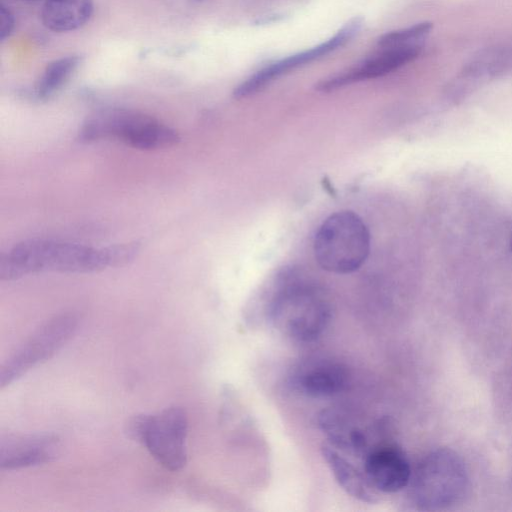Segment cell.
Here are the masks:
<instances>
[{
  "mask_svg": "<svg viewBox=\"0 0 512 512\" xmlns=\"http://www.w3.org/2000/svg\"><path fill=\"white\" fill-rule=\"evenodd\" d=\"M331 312L329 299L319 285L296 269H286L250 321L272 326L292 340L310 342L326 329Z\"/></svg>",
  "mask_w": 512,
  "mask_h": 512,
  "instance_id": "1",
  "label": "cell"
},
{
  "mask_svg": "<svg viewBox=\"0 0 512 512\" xmlns=\"http://www.w3.org/2000/svg\"><path fill=\"white\" fill-rule=\"evenodd\" d=\"M139 252L135 243L93 248L47 239H29L0 257V278L12 280L39 271L91 272L121 266Z\"/></svg>",
  "mask_w": 512,
  "mask_h": 512,
  "instance_id": "2",
  "label": "cell"
},
{
  "mask_svg": "<svg viewBox=\"0 0 512 512\" xmlns=\"http://www.w3.org/2000/svg\"><path fill=\"white\" fill-rule=\"evenodd\" d=\"M430 22H420L381 35L375 49L348 69L331 75L316 85L330 92L347 85L385 76L415 60L422 52L431 32Z\"/></svg>",
  "mask_w": 512,
  "mask_h": 512,
  "instance_id": "3",
  "label": "cell"
},
{
  "mask_svg": "<svg viewBox=\"0 0 512 512\" xmlns=\"http://www.w3.org/2000/svg\"><path fill=\"white\" fill-rule=\"evenodd\" d=\"M410 498L418 510L439 511L465 496L469 475L462 458L453 450L439 448L427 453L412 470Z\"/></svg>",
  "mask_w": 512,
  "mask_h": 512,
  "instance_id": "4",
  "label": "cell"
},
{
  "mask_svg": "<svg viewBox=\"0 0 512 512\" xmlns=\"http://www.w3.org/2000/svg\"><path fill=\"white\" fill-rule=\"evenodd\" d=\"M370 233L362 218L353 211H338L318 228L313 250L318 265L335 274L357 271L370 253Z\"/></svg>",
  "mask_w": 512,
  "mask_h": 512,
  "instance_id": "5",
  "label": "cell"
},
{
  "mask_svg": "<svg viewBox=\"0 0 512 512\" xmlns=\"http://www.w3.org/2000/svg\"><path fill=\"white\" fill-rule=\"evenodd\" d=\"M188 421L180 407H169L156 414H141L127 425L129 436L146 446L159 464L171 471L180 470L187 461Z\"/></svg>",
  "mask_w": 512,
  "mask_h": 512,
  "instance_id": "6",
  "label": "cell"
},
{
  "mask_svg": "<svg viewBox=\"0 0 512 512\" xmlns=\"http://www.w3.org/2000/svg\"><path fill=\"white\" fill-rule=\"evenodd\" d=\"M118 138L142 150L164 148L170 138L169 129L153 117L127 109H105L95 113L82 126L79 139L92 142Z\"/></svg>",
  "mask_w": 512,
  "mask_h": 512,
  "instance_id": "7",
  "label": "cell"
},
{
  "mask_svg": "<svg viewBox=\"0 0 512 512\" xmlns=\"http://www.w3.org/2000/svg\"><path fill=\"white\" fill-rule=\"evenodd\" d=\"M363 23L362 17L355 16L325 41L263 66L234 89V97L240 99L253 95L279 77L344 47L359 34Z\"/></svg>",
  "mask_w": 512,
  "mask_h": 512,
  "instance_id": "8",
  "label": "cell"
},
{
  "mask_svg": "<svg viewBox=\"0 0 512 512\" xmlns=\"http://www.w3.org/2000/svg\"><path fill=\"white\" fill-rule=\"evenodd\" d=\"M77 319L63 314L54 317L37 331L1 366L0 385L10 384L39 362L50 358L74 333Z\"/></svg>",
  "mask_w": 512,
  "mask_h": 512,
  "instance_id": "9",
  "label": "cell"
},
{
  "mask_svg": "<svg viewBox=\"0 0 512 512\" xmlns=\"http://www.w3.org/2000/svg\"><path fill=\"white\" fill-rule=\"evenodd\" d=\"M363 469L375 490L384 493L402 490L412 475L407 457L395 445L371 448L363 458Z\"/></svg>",
  "mask_w": 512,
  "mask_h": 512,
  "instance_id": "10",
  "label": "cell"
},
{
  "mask_svg": "<svg viewBox=\"0 0 512 512\" xmlns=\"http://www.w3.org/2000/svg\"><path fill=\"white\" fill-rule=\"evenodd\" d=\"M59 450L58 439L47 434H8L0 439V466L19 469L50 462Z\"/></svg>",
  "mask_w": 512,
  "mask_h": 512,
  "instance_id": "11",
  "label": "cell"
},
{
  "mask_svg": "<svg viewBox=\"0 0 512 512\" xmlns=\"http://www.w3.org/2000/svg\"><path fill=\"white\" fill-rule=\"evenodd\" d=\"M347 380L348 373L342 364L331 360H310L292 373L290 384L302 395L323 398L342 391Z\"/></svg>",
  "mask_w": 512,
  "mask_h": 512,
  "instance_id": "12",
  "label": "cell"
},
{
  "mask_svg": "<svg viewBox=\"0 0 512 512\" xmlns=\"http://www.w3.org/2000/svg\"><path fill=\"white\" fill-rule=\"evenodd\" d=\"M321 452L336 481L347 494L362 502L377 501L379 492L371 485L363 467H357L329 443L322 445Z\"/></svg>",
  "mask_w": 512,
  "mask_h": 512,
  "instance_id": "13",
  "label": "cell"
},
{
  "mask_svg": "<svg viewBox=\"0 0 512 512\" xmlns=\"http://www.w3.org/2000/svg\"><path fill=\"white\" fill-rule=\"evenodd\" d=\"M92 12V0H46L42 6L41 20L51 31L68 32L83 26Z\"/></svg>",
  "mask_w": 512,
  "mask_h": 512,
  "instance_id": "14",
  "label": "cell"
},
{
  "mask_svg": "<svg viewBox=\"0 0 512 512\" xmlns=\"http://www.w3.org/2000/svg\"><path fill=\"white\" fill-rule=\"evenodd\" d=\"M80 61L78 55H69L47 64L36 86L37 97L46 99L59 90L76 70Z\"/></svg>",
  "mask_w": 512,
  "mask_h": 512,
  "instance_id": "15",
  "label": "cell"
},
{
  "mask_svg": "<svg viewBox=\"0 0 512 512\" xmlns=\"http://www.w3.org/2000/svg\"><path fill=\"white\" fill-rule=\"evenodd\" d=\"M14 27V17L10 10L4 5L0 9V39L3 41L10 35Z\"/></svg>",
  "mask_w": 512,
  "mask_h": 512,
  "instance_id": "16",
  "label": "cell"
},
{
  "mask_svg": "<svg viewBox=\"0 0 512 512\" xmlns=\"http://www.w3.org/2000/svg\"><path fill=\"white\" fill-rule=\"evenodd\" d=\"M510 246H511V250H512V236H511V240H510Z\"/></svg>",
  "mask_w": 512,
  "mask_h": 512,
  "instance_id": "17",
  "label": "cell"
}]
</instances>
